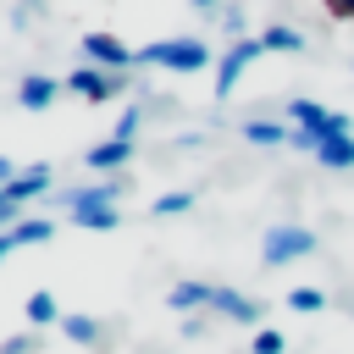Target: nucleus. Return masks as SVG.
<instances>
[{"mask_svg":"<svg viewBox=\"0 0 354 354\" xmlns=\"http://www.w3.org/2000/svg\"><path fill=\"white\" fill-rule=\"evenodd\" d=\"M288 122H293V138L288 144L304 149V155H315L332 138H354V122L343 111H321L315 100H288Z\"/></svg>","mask_w":354,"mask_h":354,"instance_id":"f257e3e1","label":"nucleus"},{"mask_svg":"<svg viewBox=\"0 0 354 354\" xmlns=\"http://www.w3.org/2000/svg\"><path fill=\"white\" fill-rule=\"evenodd\" d=\"M138 66H166V72H205L210 66V44L183 33V39H155L138 50Z\"/></svg>","mask_w":354,"mask_h":354,"instance_id":"f03ea898","label":"nucleus"},{"mask_svg":"<svg viewBox=\"0 0 354 354\" xmlns=\"http://www.w3.org/2000/svg\"><path fill=\"white\" fill-rule=\"evenodd\" d=\"M310 249H315V232H310V227L277 221V227L266 232V243H260V260H266V266H288V260H304Z\"/></svg>","mask_w":354,"mask_h":354,"instance_id":"7ed1b4c3","label":"nucleus"},{"mask_svg":"<svg viewBox=\"0 0 354 354\" xmlns=\"http://www.w3.org/2000/svg\"><path fill=\"white\" fill-rule=\"evenodd\" d=\"M83 66H100V72H127V66H138V50L133 44H122L116 33H83Z\"/></svg>","mask_w":354,"mask_h":354,"instance_id":"20e7f679","label":"nucleus"},{"mask_svg":"<svg viewBox=\"0 0 354 354\" xmlns=\"http://www.w3.org/2000/svg\"><path fill=\"white\" fill-rule=\"evenodd\" d=\"M260 55H266L260 39H232V44H221V61H216V94H232L238 77H243Z\"/></svg>","mask_w":354,"mask_h":354,"instance_id":"39448f33","label":"nucleus"},{"mask_svg":"<svg viewBox=\"0 0 354 354\" xmlns=\"http://www.w3.org/2000/svg\"><path fill=\"white\" fill-rule=\"evenodd\" d=\"M66 94H77V100H88V105H100V100H116V94H122V72L77 66V72L66 77Z\"/></svg>","mask_w":354,"mask_h":354,"instance_id":"423d86ee","label":"nucleus"},{"mask_svg":"<svg viewBox=\"0 0 354 354\" xmlns=\"http://www.w3.org/2000/svg\"><path fill=\"white\" fill-rule=\"evenodd\" d=\"M122 188H127L122 177H100V183L66 188V194H61V205H66L72 216H77V210H100V205H116V199H122Z\"/></svg>","mask_w":354,"mask_h":354,"instance_id":"0eeeda50","label":"nucleus"},{"mask_svg":"<svg viewBox=\"0 0 354 354\" xmlns=\"http://www.w3.org/2000/svg\"><path fill=\"white\" fill-rule=\"evenodd\" d=\"M61 88H66V83H55L50 72H28V77L17 83V105H22V111H50Z\"/></svg>","mask_w":354,"mask_h":354,"instance_id":"6e6552de","label":"nucleus"},{"mask_svg":"<svg viewBox=\"0 0 354 354\" xmlns=\"http://www.w3.org/2000/svg\"><path fill=\"white\" fill-rule=\"evenodd\" d=\"M210 310H221L227 321H238V326H254V332H260V315H266V310H260L249 293H238V288H216Z\"/></svg>","mask_w":354,"mask_h":354,"instance_id":"1a4fd4ad","label":"nucleus"},{"mask_svg":"<svg viewBox=\"0 0 354 354\" xmlns=\"http://www.w3.org/2000/svg\"><path fill=\"white\" fill-rule=\"evenodd\" d=\"M50 177H55V171H50L44 160H33V166H22V171H17V183L6 188V194H11V205L22 210L28 199H39V194H50Z\"/></svg>","mask_w":354,"mask_h":354,"instance_id":"9d476101","label":"nucleus"},{"mask_svg":"<svg viewBox=\"0 0 354 354\" xmlns=\"http://www.w3.org/2000/svg\"><path fill=\"white\" fill-rule=\"evenodd\" d=\"M94 171H122L127 160H133V144H122V138H105V144H88V155H83Z\"/></svg>","mask_w":354,"mask_h":354,"instance_id":"9b49d317","label":"nucleus"},{"mask_svg":"<svg viewBox=\"0 0 354 354\" xmlns=\"http://www.w3.org/2000/svg\"><path fill=\"white\" fill-rule=\"evenodd\" d=\"M243 138L271 149V144H288V138H293V127H282L277 116H249V122H243Z\"/></svg>","mask_w":354,"mask_h":354,"instance_id":"f8f14e48","label":"nucleus"},{"mask_svg":"<svg viewBox=\"0 0 354 354\" xmlns=\"http://www.w3.org/2000/svg\"><path fill=\"white\" fill-rule=\"evenodd\" d=\"M260 44H266V50H277V55H299V50H304V33H299V28H288V22H266Z\"/></svg>","mask_w":354,"mask_h":354,"instance_id":"ddd939ff","label":"nucleus"},{"mask_svg":"<svg viewBox=\"0 0 354 354\" xmlns=\"http://www.w3.org/2000/svg\"><path fill=\"white\" fill-rule=\"evenodd\" d=\"M55 238V221H44V216H22L17 227H11V243L17 249H33V243H50Z\"/></svg>","mask_w":354,"mask_h":354,"instance_id":"4468645a","label":"nucleus"},{"mask_svg":"<svg viewBox=\"0 0 354 354\" xmlns=\"http://www.w3.org/2000/svg\"><path fill=\"white\" fill-rule=\"evenodd\" d=\"M210 299H216L210 282H177V288L166 293V310H199V304H210Z\"/></svg>","mask_w":354,"mask_h":354,"instance_id":"2eb2a0df","label":"nucleus"},{"mask_svg":"<svg viewBox=\"0 0 354 354\" xmlns=\"http://www.w3.org/2000/svg\"><path fill=\"white\" fill-rule=\"evenodd\" d=\"M22 315H28V326H50V321H66L50 288H39V293H28V304H22Z\"/></svg>","mask_w":354,"mask_h":354,"instance_id":"dca6fc26","label":"nucleus"},{"mask_svg":"<svg viewBox=\"0 0 354 354\" xmlns=\"http://www.w3.org/2000/svg\"><path fill=\"white\" fill-rule=\"evenodd\" d=\"M315 166H326V171H348V166H354V138H332V144H321V149H315Z\"/></svg>","mask_w":354,"mask_h":354,"instance_id":"f3484780","label":"nucleus"},{"mask_svg":"<svg viewBox=\"0 0 354 354\" xmlns=\"http://www.w3.org/2000/svg\"><path fill=\"white\" fill-rule=\"evenodd\" d=\"M83 232H111V227H122V216H116V205H100V210H77L72 216Z\"/></svg>","mask_w":354,"mask_h":354,"instance_id":"a211bd4d","label":"nucleus"},{"mask_svg":"<svg viewBox=\"0 0 354 354\" xmlns=\"http://www.w3.org/2000/svg\"><path fill=\"white\" fill-rule=\"evenodd\" d=\"M61 332H66V343H83V348L100 343V321H94V315H66Z\"/></svg>","mask_w":354,"mask_h":354,"instance_id":"6ab92c4d","label":"nucleus"},{"mask_svg":"<svg viewBox=\"0 0 354 354\" xmlns=\"http://www.w3.org/2000/svg\"><path fill=\"white\" fill-rule=\"evenodd\" d=\"M288 310L315 315V310H326V293H321V288H293V293H288Z\"/></svg>","mask_w":354,"mask_h":354,"instance_id":"aec40b11","label":"nucleus"},{"mask_svg":"<svg viewBox=\"0 0 354 354\" xmlns=\"http://www.w3.org/2000/svg\"><path fill=\"white\" fill-rule=\"evenodd\" d=\"M188 205H194V194H188V188H171V194H160L149 210H155V216H183Z\"/></svg>","mask_w":354,"mask_h":354,"instance_id":"412c9836","label":"nucleus"},{"mask_svg":"<svg viewBox=\"0 0 354 354\" xmlns=\"http://www.w3.org/2000/svg\"><path fill=\"white\" fill-rule=\"evenodd\" d=\"M138 127H144V111H138V105H127V111L116 116V133H111V138H122V144H133V138H138Z\"/></svg>","mask_w":354,"mask_h":354,"instance_id":"4be33fe9","label":"nucleus"},{"mask_svg":"<svg viewBox=\"0 0 354 354\" xmlns=\"http://www.w3.org/2000/svg\"><path fill=\"white\" fill-rule=\"evenodd\" d=\"M282 348H288V343H282V332H277V326H260V332H254V343H249V354H282Z\"/></svg>","mask_w":354,"mask_h":354,"instance_id":"5701e85b","label":"nucleus"},{"mask_svg":"<svg viewBox=\"0 0 354 354\" xmlns=\"http://www.w3.org/2000/svg\"><path fill=\"white\" fill-rule=\"evenodd\" d=\"M216 17H221V28H227L232 39H249V33H243V6H221Z\"/></svg>","mask_w":354,"mask_h":354,"instance_id":"b1692460","label":"nucleus"},{"mask_svg":"<svg viewBox=\"0 0 354 354\" xmlns=\"http://www.w3.org/2000/svg\"><path fill=\"white\" fill-rule=\"evenodd\" d=\"M17 221H22V216H17V205H11V194L0 188V232H11Z\"/></svg>","mask_w":354,"mask_h":354,"instance_id":"393cba45","label":"nucleus"},{"mask_svg":"<svg viewBox=\"0 0 354 354\" xmlns=\"http://www.w3.org/2000/svg\"><path fill=\"white\" fill-rule=\"evenodd\" d=\"M0 354H33V337H28V332H17V337H6V343H0Z\"/></svg>","mask_w":354,"mask_h":354,"instance_id":"a878e982","label":"nucleus"},{"mask_svg":"<svg viewBox=\"0 0 354 354\" xmlns=\"http://www.w3.org/2000/svg\"><path fill=\"white\" fill-rule=\"evenodd\" d=\"M17 171H22V166H17V160H6V155H0V188H11V183H17Z\"/></svg>","mask_w":354,"mask_h":354,"instance_id":"bb28decb","label":"nucleus"},{"mask_svg":"<svg viewBox=\"0 0 354 354\" xmlns=\"http://www.w3.org/2000/svg\"><path fill=\"white\" fill-rule=\"evenodd\" d=\"M332 17H354V0H337V6H332Z\"/></svg>","mask_w":354,"mask_h":354,"instance_id":"cd10ccee","label":"nucleus"},{"mask_svg":"<svg viewBox=\"0 0 354 354\" xmlns=\"http://www.w3.org/2000/svg\"><path fill=\"white\" fill-rule=\"evenodd\" d=\"M11 249H17V243H11V232H0V260H6Z\"/></svg>","mask_w":354,"mask_h":354,"instance_id":"c85d7f7f","label":"nucleus"}]
</instances>
